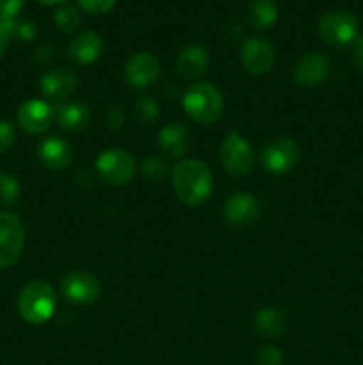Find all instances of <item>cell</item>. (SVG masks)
I'll list each match as a JSON object with an SVG mask.
<instances>
[{
	"label": "cell",
	"instance_id": "cell-10",
	"mask_svg": "<svg viewBox=\"0 0 363 365\" xmlns=\"http://www.w3.org/2000/svg\"><path fill=\"white\" fill-rule=\"evenodd\" d=\"M241 61L249 75H265L276 63V50L273 43L263 38L246 39L241 48Z\"/></svg>",
	"mask_w": 363,
	"mask_h": 365
},
{
	"label": "cell",
	"instance_id": "cell-24",
	"mask_svg": "<svg viewBox=\"0 0 363 365\" xmlns=\"http://www.w3.org/2000/svg\"><path fill=\"white\" fill-rule=\"evenodd\" d=\"M134 113L141 123H152L160 116V107L149 96H139L134 103Z\"/></svg>",
	"mask_w": 363,
	"mask_h": 365
},
{
	"label": "cell",
	"instance_id": "cell-23",
	"mask_svg": "<svg viewBox=\"0 0 363 365\" xmlns=\"http://www.w3.org/2000/svg\"><path fill=\"white\" fill-rule=\"evenodd\" d=\"M53 24L64 34H71V32L78 31V27H80L82 16L77 7L59 6L56 9V13H53Z\"/></svg>",
	"mask_w": 363,
	"mask_h": 365
},
{
	"label": "cell",
	"instance_id": "cell-4",
	"mask_svg": "<svg viewBox=\"0 0 363 365\" xmlns=\"http://www.w3.org/2000/svg\"><path fill=\"white\" fill-rule=\"evenodd\" d=\"M319 38L330 46H347L358 38L359 21L349 11H330L317 21Z\"/></svg>",
	"mask_w": 363,
	"mask_h": 365
},
{
	"label": "cell",
	"instance_id": "cell-12",
	"mask_svg": "<svg viewBox=\"0 0 363 365\" xmlns=\"http://www.w3.org/2000/svg\"><path fill=\"white\" fill-rule=\"evenodd\" d=\"M18 125L25 134L38 135L52 127L53 107L43 100H27L18 109Z\"/></svg>",
	"mask_w": 363,
	"mask_h": 365
},
{
	"label": "cell",
	"instance_id": "cell-33",
	"mask_svg": "<svg viewBox=\"0 0 363 365\" xmlns=\"http://www.w3.org/2000/svg\"><path fill=\"white\" fill-rule=\"evenodd\" d=\"M11 39L13 38H11L9 29L6 27V24H2V21H0V59H2V56L7 52V48H9Z\"/></svg>",
	"mask_w": 363,
	"mask_h": 365
},
{
	"label": "cell",
	"instance_id": "cell-9",
	"mask_svg": "<svg viewBox=\"0 0 363 365\" xmlns=\"http://www.w3.org/2000/svg\"><path fill=\"white\" fill-rule=\"evenodd\" d=\"M60 291L68 302L77 305H93L102 294V285L95 274L85 271H71L60 282Z\"/></svg>",
	"mask_w": 363,
	"mask_h": 365
},
{
	"label": "cell",
	"instance_id": "cell-2",
	"mask_svg": "<svg viewBox=\"0 0 363 365\" xmlns=\"http://www.w3.org/2000/svg\"><path fill=\"white\" fill-rule=\"evenodd\" d=\"M182 106L192 121L199 125H214L223 116L224 98L214 84L198 82L184 93Z\"/></svg>",
	"mask_w": 363,
	"mask_h": 365
},
{
	"label": "cell",
	"instance_id": "cell-5",
	"mask_svg": "<svg viewBox=\"0 0 363 365\" xmlns=\"http://www.w3.org/2000/svg\"><path fill=\"white\" fill-rule=\"evenodd\" d=\"M95 166L100 178L112 187L128 184L135 175V159L121 148H109L100 153Z\"/></svg>",
	"mask_w": 363,
	"mask_h": 365
},
{
	"label": "cell",
	"instance_id": "cell-13",
	"mask_svg": "<svg viewBox=\"0 0 363 365\" xmlns=\"http://www.w3.org/2000/svg\"><path fill=\"white\" fill-rule=\"evenodd\" d=\"M160 75V63L152 52H137L128 59L125 66V78L135 89L152 86Z\"/></svg>",
	"mask_w": 363,
	"mask_h": 365
},
{
	"label": "cell",
	"instance_id": "cell-31",
	"mask_svg": "<svg viewBox=\"0 0 363 365\" xmlns=\"http://www.w3.org/2000/svg\"><path fill=\"white\" fill-rule=\"evenodd\" d=\"M16 141V130L9 121L0 120V155L11 150V146Z\"/></svg>",
	"mask_w": 363,
	"mask_h": 365
},
{
	"label": "cell",
	"instance_id": "cell-25",
	"mask_svg": "<svg viewBox=\"0 0 363 365\" xmlns=\"http://www.w3.org/2000/svg\"><path fill=\"white\" fill-rule=\"evenodd\" d=\"M2 24H6V27L9 29L11 32V38H16L20 39V41L27 43V41H32V39L36 38V34H38V29H36V24L31 20H11V21H2Z\"/></svg>",
	"mask_w": 363,
	"mask_h": 365
},
{
	"label": "cell",
	"instance_id": "cell-8",
	"mask_svg": "<svg viewBox=\"0 0 363 365\" xmlns=\"http://www.w3.org/2000/svg\"><path fill=\"white\" fill-rule=\"evenodd\" d=\"M299 160V146L290 138H276L262 150V166L267 173L285 175L294 170Z\"/></svg>",
	"mask_w": 363,
	"mask_h": 365
},
{
	"label": "cell",
	"instance_id": "cell-21",
	"mask_svg": "<svg viewBox=\"0 0 363 365\" xmlns=\"http://www.w3.org/2000/svg\"><path fill=\"white\" fill-rule=\"evenodd\" d=\"M253 327L262 337H280L287 330V317L274 307H262L253 317Z\"/></svg>",
	"mask_w": 363,
	"mask_h": 365
},
{
	"label": "cell",
	"instance_id": "cell-17",
	"mask_svg": "<svg viewBox=\"0 0 363 365\" xmlns=\"http://www.w3.org/2000/svg\"><path fill=\"white\" fill-rule=\"evenodd\" d=\"M53 120L63 130L82 132L91 123V110L82 102H64L53 106Z\"/></svg>",
	"mask_w": 363,
	"mask_h": 365
},
{
	"label": "cell",
	"instance_id": "cell-19",
	"mask_svg": "<svg viewBox=\"0 0 363 365\" xmlns=\"http://www.w3.org/2000/svg\"><path fill=\"white\" fill-rule=\"evenodd\" d=\"M209 50L203 45L192 43V45H187L178 53L177 71L180 77L187 78V81H194V78L201 77L205 73L206 68H209Z\"/></svg>",
	"mask_w": 363,
	"mask_h": 365
},
{
	"label": "cell",
	"instance_id": "cell-35",
	"mask_svg": "<svg viewBox=\"0 0 363 365\" xmlns=\"http://www.w3.org/2000/svg\"><path fill=\"white\" fill-rule=\"evenodd\" d=\"M34 2L41 4V6H64L68 0H34Z\"/></svg>",
	"mask_w": 363,
	"mask_h": 365
},
{
	"label": "cell",
	"instance_id": "cell-30",
	"mask_svg": "<svg viewBox=\"0 0 363 365\" xmlns=\"http://www.w3.org/2000/svg\"><path fill=\"white\" fill-rule=\"evenodd\" d=\"M23 6L25 0H0V21L16 20Z\"/></svg>",
	"mask_w": 363,
	"mask_h": 365
},
{
	"label": "cell",
	"instance_id": "cell-3",
	"mask_svg": "<svg viewBox=\"0 0 363 365\" xmlns=\"http://www.w3.org/2000/svg\"><path fill=\"white\" fill-rule=\"evenodd\" d=\"M57 307L56 291L45 280H32L18 296V312L28 324H43L53 316Z\"/></svg>",
	"mask_w": 363,
	"mask_h": 365
},
{
	"label": "cell",
	"instance_id": "cell-1",
	"mask_svg": "<svg viewBox=\"0 0 363 365\" xmlns=\"http://www.w3.org/2000/svg\"><path fill=\"white\" fill-rule=\"evenodd\" d=\"M171 180L174 192L185 205H201L212 195V171L203 160L184 159L173 168Z\"/></svg>",
	"mask_w": 363,
	"mask_h": 365
},
{
	"label": "cell",
	"instance_id": "cell-16",
	"mask_svg": "<svg viewBox=\"0 0 363 365\" xmlns=\"http://www.w3.org/2000/svg\"><path fill=\"white\" fill-rule=\"evenodd\" d=\"M103 53V39L98 32L95 31H84L80 34L75 36L70 43H68L66 56L71 63L78 64V66H85V64H93L98 61Z\"/></svg>",
	"mask_w": 363,
	"mask_h": 365
},
{
	"label": "cell",
	"instance_id": "cell-20",
	"mask_svg": "<svg viewBox=\"0 0 363 365\" xmlns=\"http://www.w3.org/2000/svg\"><path fill=\"white\" fill-rule=\"evenodd\" d=\"M191 146V132L182 123H169L159 134V148L171 159H180Z\"/></svg>",
	"mask_w": 363,
	"mask_h": 365
},
{
	"label": "cell",
	"instance_id": "cell-29",
	"mask_svg": "<svg viewBox=\"0 0 363 365\" xmlns=\"http://www.w3.org/2000/svg\"><path fill=\"white\" fill-rule=\"evenodd\" d=\"M258 365H281L283 364V353L276 346H263L256 355Z\"/></svg>",
	"mask_w": 363,
	"mask_h": 365
},
{
	"label": "cell",
	"instance_id": "cell-32",
	"mask_svg": "<svg viewBox=\"0 0 363 365\" xmlns=\"http://www.w3.org/2000/svg\"><path fill=\"white\" fill-rule=\"evenodd\" d=\"M125 123V113L121 107H112V109L109 110V114H107V125H109L110 130L117 132L121 127H123Z\"/></svg>",
	"mask_w": 363,
	"mask_h": 365
},
{
	"label": "cell",
	"instance_id": "cell-26",
	"mask_svg": "<svg viewBox=\"0 0 363 365\" xmlns=\"http://www.w3.org/2000/svg\"><path fill=\"white\" fill-rule=\"evenodd\" d=\"M20 198V184L14 177L7 173H0V203L13 205Z\"/></svg>",
	"mask_w": 363,
	"mask_h": 365
},
{
	"label": "cell",
	"instance_id": "cell-6",
	"mask_svg": "<svg viewBox=\"0 0 363 365\" xmlns=\"http://www.w3.org/2000/svg\"><path fill=\"white\" fill-rule=\"evenodd\" d=\"M25 248V227L13 212H0V269L14 266Z\"/></svg>",
	"mask_w": 363,
	"mask_h": 365
},
{
	"label": "cell",
	"instance_id": "cell-18",
	"mask_svg": "<svg viewBox=\"0 0 363 365\" xmlns=\"http://www.w3.org/2000/svg\"><path fill=\"white\" fill-rule=\"evenodd\" d=\"M38 157L43 166H46L48 170L60 171L71 164L73 150H71L70 143L64 141L63 138L50 135L38 145Z\"/></svg>",
	"mask_w": 363,
	"mask_h": 365
},
{
	"label": "cell",
	"instance_id": "cell-22",
	"mask_svg": "<svg viewBox=\"0 0 363 365\" xmlns=\"http://www.w3.org/2000/svg\"><path fill=\"white\" fill-rule=\"evenodd\" d=\"M280 16V9L274 0H251L248 6V21L256 31H267Z\"/></svg>",
	"mask_w": 363,
	"mask_h": 365
},
{
	"label": "cell",
	"instance_id": "cell-15",
	"mask_svg": "<svg viewBox=\"0 0 363 365\" xmlns=\"http://www.w3.org/2000/svg\"><path fill=\"white\" fill-rule=\"evenodd\" d=\"M78 88V78L71 71L57 68V70L48 71L39 81V89L43 95L53 103H64L68 98L75 95Z\"/></svg>",
	"mask_w": 363,
	"mask_h": 365
},
{
	"label": "cell",
	"instance_id": "cell-27",
	"mask_svg": "<svg viewBox=\"0 0 363 365\" xmlns=\"http://www.w3.org/2000/svg\"><path fill=\"white\" fill-rule=\"evenodd\" d=\"M141 171L152 182H162L167 177V173H169L167 164L162 159H159V157H148V159L142 160Z\"/></svg>",
	"mask_w": 363,
	"mask_h": 365
},
{
	"label": "cell",
	"instance_id": "cell-28",
	"mask_svg": "<svg viewBox=\"0 0 363 365\" xmlns=\"http://www.w3.org/2000/svg\"><path fill=\"white\" fill-rule=\"evenodd\" d=\"M117 0H77V6L82 11L93 16H100V14H107L116 7Z\"/></svg>",
	"mask_w": 363,
	"mask_h": 365
},
{
	"label": "cell",
	"instance_id": "cell-7",
	"mask_svg": "<svg viewBox=\"0 0 363 365\" xmlns=\"http://www.w3.org/2000/svg\"><path fill=\"white\" fill-rule=\"evenodd\" d=\"M219 159L226 173L231 177H244L253 168V148L244 135L230 132L221 143Z\"/></svg>",
	"mask_w": 363,
	"mask_h": 365
},
{
	"label": "cell",
	"instance_id": "cell-11",
	"mask_svg": "<svg viewBox=\"0 0 363 365\" xmlns=\"http://www.w3.org/2000/svg\"><path fill=\"white\" fill-rule=\"evenodd\" d=\"M330 59L324 53L312 52L302 56L295 63L294 71H292V78L295 81V84L302 86V88H317V86H320L330 77Z\"/></svg>",
	"mask_w": 363,
	"mask_h": 365
},
{
	"label": "cell",
	"instance_id": "cell-14",
	"mask_svg": "<svg viewBox=\"0 0 363 365\" xmlns=\"http://www.w3.org/2000/svg\"><path fill=\"white\" fill-rule=\"evenodd\" d=\"M258 200L249 192H235L226 200L223 209L224 221L230 227H248L258 217Z\"/></svg>",
	"mask_w": 363,
	"mask_h": 365
},
{
	"label": "cell",
	"instance_id": "cell-34",
	"mask_svg": "<svg viewBox=\"0 0 363 365\" xmlns=\"http://www.w3.org/2000/svg\"><path fill=\"white\" fill-rule=\"evenodd\" d=\"M354 59H356V64H358L359 70L363 71V36L358 39V41H356V46H354Z\"/></svg>",
	"mask_w": 363,
	"mask_h": 365
}]
</instances>
